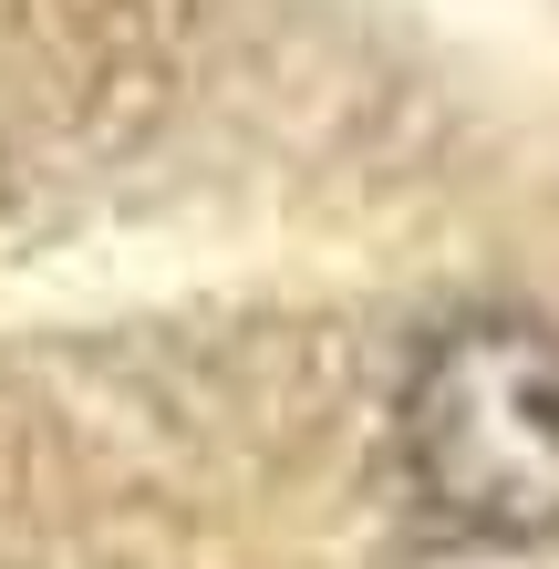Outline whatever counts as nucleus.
Returning a JSON list of instances; mask_svg holds the SVG:
<instances>
[{
  "label": "nucleus",
  "instance_id": "nucleus-1",
  "mask_svg": "<svg viewBox=\"0 0 559 569\" xmlns=\"http://www.w3.org/2000/svg\"><path fill=\"white\" fill-rule=\"evenodd\" d=\"M405 477L467 539L559 528V331L529 311H467L405 373Z\"/></svg>",
  "mask_w": 559,
  "mask_h": 569
}]
</instances>
